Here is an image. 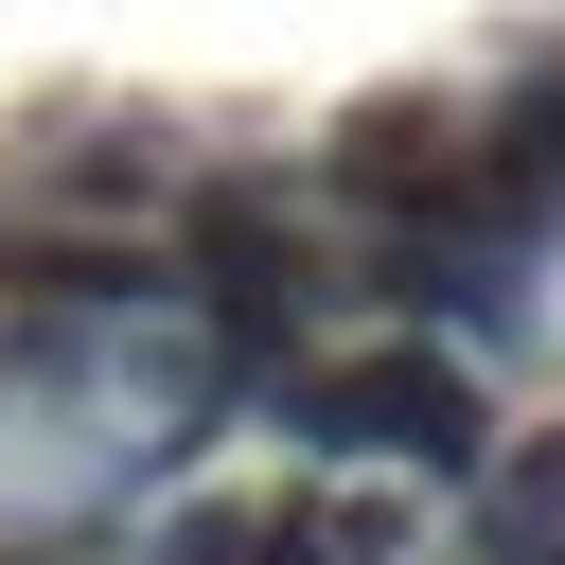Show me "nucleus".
Returning a JSON list of instances; mask_svg holds the SVG:
<instances>
[{
	"label": "nucleus",
	"instance_id": "obj_1",
	"mask_svg": "<svg viewBox=\"0 0 565 565\" xmlns=\"http://www.w3.org/2000/svg\"><path fill=\"white\" fill-rule=\"evenodd\" d=\"M282 441H300V459H406V477H459V494H477L494 406H477L459 353L388 335V353H300V371H282Z\"/></svg>",
	"mask_w": 565,
	"mask_h": 565
},
{
	"label": "nucleus",
	"instance_id": "obj_3",
	"mask_svg": "<svg viewBox=\"0 0 565 565\" xmlns=\"http://www.w3.org/2000/svg\"><path fill=\"white\" fill-rule=\"evenodd\" d=\"M477 530L530 565V547H565V441H512V459H477Z\"/></svg>",
	"mask_w": 565,
	"mask_h": 565
},
{
	"label": "nucleus",
	"instance_id": "obj_2",
	"mask_svg": "<svg viewBox=\"0 0 565 565\" xmlns=\"http://www.w3.org/2000/svg\"><path fill=\"white\" fill-rule=\"evenodd\" d=\"M53 194H71V212H177V141H159V124H88V141L53 159Z\"/></svg>",
	"mask_w": 565,
	"mask_h": 565
},
{
	"label": "nucleus",
	"instance_id": "obj_4",
	"mask_svg": "<svg viewBox=\"0 0 565 565\" xmlns=\"http://www.w3.org/2000/svg\"><path fill=\"white\" fill-rule=\"evenodd\" d=\"M159 565H265V494H247V512H177Z\"/></svg>",
	"mask_w": 565,
	"mask_h": 565
},
{
	"label": "nucleus",
	"instance_id": "obj_5",
	"mask_svg": "<svg viewBox=\"0 0 565 565\" xmlns=\"http://www.w3.org/2000/svg\"><path fill=\"white\" fill-rule=\"evenodd\" d=\"M0 565H53V547H0Z\"/></svg>",
	"mask_w": 565,
	"mask_h": 565
}]
</instances>
